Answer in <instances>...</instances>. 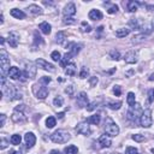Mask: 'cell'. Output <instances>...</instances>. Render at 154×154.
<instances>
[{"label":"cell","mask_w":154,"mask_h":154,"mask_svg":"<svg viewBox=\"0 0 154 154\" xmlns=\"http://www.w3.org/2000/svg\"><path fill=\"white\" fill-rule=\"evenodd\" d=\"M63 13H64V17H65V18H70V17L75 16V14H76V6H75V4H73V2H69V4L64 7Z\"/></svg>","instance_id":"7c38bea8"},{"label":"cell","mask_w":154,"mask_h":154,"mask_svg":"<svg viewBox=\"0 0 154 154\" xmlns=\"http://www.w3.org/2000/svg\"><path fill=\"white\" fill-rule=\"evenodd\" d=\"M10 154H20V152H18V150H11Z\"/></svg>","instance_id":"11a10c76"},{"label":"cell","mask_w":154,"mask_h":154,"mask_svg":"<svg viewBox=\"0 0 154 154\" xmlns=\"http://www.w3.org/2000/svg\"><path fill=\"white\" fill-rule=\"evenodd\" d=\"M7 42H8V45L12 48H16L18 46V43H19V35L17 32H13V31L10 32L8 34V37H7Z\"/></svg>","instance_id":"4fadbf2b"},{"label":"cell","mask_w":154,"mask_h":154,"mask_svg":"<svg viewBox=\"0 0 154 154\" xmlns=\"http://www.w3.org/2000/svg\"><path fill=\"white\" fill-rule=\"evenodd\" d=\"M49 154H61L59 150H57V149H53V150H51L49 152Z\"/></svg>","instance_id":"db71d44e"},{"label":"cell","mask_w":154,"mask_h":154,"mask_svg":"<svg viewBox=\"0 0 154 154\" xmlns=\"http://www.w3.org/2000/svg\"><path fill=\"white\" fill-rule=\"evenodd\" d=\"M124 61L128 64H135L137 63V52L135 51H129L125 55H124Z\"/></svg>","instance_id":"9a60e30c"},{"label":"cell","mask_w":154,"mask_h":154,"mask_svg":"<svg viewBox=\"0 0 154 154\" xmlns=\"http://www.w3.org/2000/svg\"><path fill=\"white\" fill-rule=\"evenodd\" d=\"M49 82H51V78H49V77H46V76L41 77V78H40V81H38V83H41L42 85H47Z\"/></svg>","instance_id":"f6af8a7d"},{"label":"cell","mask_w":154,"mask_h":154,"mask_svg":"<svg viewBox=\"0 0 154 154\" xmlns=\"http://www.w3.org/2000/svg\"><path fill=\"white\" fill-rule=\"evenodd\" d=\"M99 144L101 148H108V147H111L112 141L107 135H101L99 138Z\"/></svg>","instance_id":"e0dca14e"},{"label":"cell","mask_w":154,"mask_h":154,"mask_svg":"<svg viewBox=\"0 0 154 154\" xmlns=\"http://www.w3.org/2000/svg\"><path fill=\"white\" fill-rule=\"evenodd\" d=\"M2 93H4L5 96H7L8 100H19V99H22V93L13 84L2 85Z\"/></svg>","instance_id":"6da1fadb"},{"label":"cell","mask_w":154,"mask_h":154,"mask_svg":"<svg viewBox=\"0 0 154 154\" xmlns=\"http://www.w3.org/2000/svg\"><path fill=\"white\" fill-rule=\"evenodd\" d=\"M88 16H89V18L91 20H100L102 18V13H101L100 10H91Z\"/></svg>","instance_id":"ffe728a7"},{"label":"cell","mask_w":154,"mask_h":154,"mask_svg":"<svg viewBox=\"0 0 154 154\" xmlns=\"http://www.w3.org/2000/svg\"><path fill=\"white\" fill-rule=\"evenodd\" d=\"M65 93L69 95H72L73 94V85H69L67 88H65Z\"/></svg>","instance_id":"681fc988"},{"label":"cell","mask_w":154,"mask_h":154,"mask_svg":"<svg viewBox=\"0 0 154 154\" xmlns=\"http://www.w3.org/2000/svg\"><path fill=\"white\" fill-rule=\"evenodd\" d=\"M76 103L79 108H83V107H87L88 106V95L87 93L84 91H81L78 95H77V99H76Z\"/></svg>","instance_id":"30bf717a"},{"label":"cell","mask_w":154,"mask_h":154,"mask_svg":"<svg viewBox=\"0 0 154 154\" xmlns=\"http://www.w3.org/2000/svg\"><path fill=\"white\" fill-rule=\"evenodd\" d=\"M76 71H77V67H76V65L73 63L67 64L66 67H65V73L67 76H75L76 75Z\"/></svg>","instance_id":"44dd1931"},{"label":"cell","mask_w":154,"mask_h":154,"mask_svg":"<svg viewBox=\"0 0 154 154\" xmlns=\"http://www.w3.org/2000/svg\"><path fill=\"white\" fill-rule=\"evenodd\" d=\"M138 2L137 1H129L128 2V10H129V12H136L137 11V8H138Z\"/></svg>","instance_id":"4316f807"},{"label":"cell","mask_w":154,"mask_h":154,"mask_svg":"<svg viewBox=\"0 0 154 154\" xmlns=\"http://www.w3.org/2000/svg\"><path fill=\"white\" fill-rule=\"evenodd\" d=\"M10 13H11L12 17H14V18H17V19H23V18H25V13H24L23 11L18 10V8H12V10L10 11Z\"/></svg>","instance_id":"603a6c76"},{"label":"cell","mask_w":154,"mask_h":154,"mask_svg":"<svg viewBox=\"0 0 154 154\" xmlns=\"http://www.w3.org/2000/svg\"><path fill=\"white\" fill-rule=\"evenodd\" d=\"M108 108L111 109H119L120 106H122V102L120 101H117V102H108Z\"/></svg>","instance_id":"e575fe53"},{"label":"cell","mask_w":154,"mask_h":154,"mask_svg":"<svg viewBox=\"0 0 154 154\" xmlns=\"http://www.w3.org/2000/svg\"><path fill=\"white\" fill-rule=\"evenodd\" d=\"M142 114V108L140 103H135L129 111H128V118L132 122H136L138 119V117H141Z\"/></svg>","instance_id":"ba28073f"},{"label":"cell","mask_w":154,"mask_h":154,"mask_svg":"<svg viewBox=\"0 0 154 154\" xmlns=\"http://www.w3.org/2000/svg\"><path fill=\"white\" fill-rule=\"evenodd\" d=\"M0 41H1V45H4V42H5V38H4V37H0Z\"/></svg>","instance_id":"680465c9"},{"label":"cell","mask_w":154,"mask_h":154,"mask_svg":"<svg viewBox=\"0 0 154 154\" xmlns=\"http://www.w3.org/2000/svg\"><path fill=\"white\" fill-rule=\"evenodd\" d=\"M24 141H25V144H26V148H32L35 142H36V137L32 132H26L25 136H24Z\"/></svg>","instance_id":"2e32d148"},{"label":"cell","mask_w":154,"mask_h":154,"mask_svg":"<svg viewBox=\"0 0 154 154\" xmlns=\"http://www.w3.org/2000/svg\"><path fill=\"white\" fill-rule=\"evenodd\" d=\"M7 75H8V77L12 78V79H18V78H20V71H19V69L16 67V66L10 67Z\"/></svg>","instance_id":"d6986e66"},{"label":"cell","mask_w":154,"mask_h":154,"mask_svg":"<svg viewBox=\"0 0 154 154\" xmlns=\"http://www.w3.org/2000/svg\"><path fill=\"white\" fill-rule=\"evenodd\" d=\"M10 141H11V143H12V144H14V146H18V144H20L22 137H20V135H17V134H14V135H12V136H11Z\"/></svg>","instance_id":"f546056e"},{"label":"cell","mask_w":154,"mask_h":154,"mask_svg":"<svg viewBox=\"0 0 154 154\" xmlns=\"http://www.w3.org/2000/svg\"><path fill=\"white\" fill-rule=\"evenodd\" d=\"M109 154H120V153H109Z\"/></svg>","instance_id":"6125c7cd"},{"label":"cell","mask_w":154,"mask_h":154,"mask_svg":"<svg viewBox=\"0 0 154 154\" xmlns=\"http://www.w3.org/2000/svg\"><path fill=\"white\" fill-rule=\"evenodd\" d=\"M100 120H101V116H100V114H93V116H90V117L87 119V122H88L89 124H94V125H97V124L100 123Z\"/></svg>","instance_id":"d4e9b609"},{"label":"cell","mask_w":154,"mask_h":154,"mask_svg":"<svg viewBox=\"0 0 154 154\" xmlns=\"http://www.w3.org/2000/svg\"><path fill=\"white\" fill-rule=\"evenodd\" d=\"M64 153H65V154H77V153H78V148H77L76 146L71 144V146H67V147L64 149Z\"/></svg>","instance_id":"484cf974"},{"label":"cell","mask_w":154,"mask_h":154,"mask_svg":"<svg viewBox=\"0 0 154 154\" xmlns=\"http://www.w3.org/2000/svg\"><path fill=\"white\" fill-rule=\"evenodd\" d=\"M0 66H1V75H4L6 71L10 70V57L6 53L5 49H1L0 52Z\"/></svg>","instance_id":"5b68a950"},{"label":"cell","mask_w":154,"mask_h":154,"mask_svg":"<svg viewBox=\"0 0 154 154\" xmlns=\"http://www.w3.org/2000/svg\"><path fill=\"white\" fill-rule=\"evenodd\" d=\"M0 119H1V120H0V126L2 128V126L5 125V120H6V116H5L4 113H2V114H0Z\"/></svg>","instance_id":"f907efd6"},{"label":"cell","mask_w":154,"mask_h":154,"mask_svg":"<svg viewBox=\"0 0 154 154\" xmlns=\"http://www.w3.org/2000/svg\"><path fill=\"white\" fill-rule=\"evenodd\" d=\"M126 102H128V105L130 106V107H132L136 102H135V94L134 93H128V96H126Z\"/></svg>","instance_id":"f1b7e54d"},{"label":"cell","mask_w":154,"mask_h":154,"mask_svg":"<svg viewBox=\"0 0 154 154\" xmlns=\"http://www.w3.org/2000/svg\"><path fill=\"white\" fill-rule=\"evenodd\" d=\"M97 107V102L96 101H94V102H91L90 105H88L87 106V111H93V109H95Z\"/></svg>","instance_id":"7dc6e473"},{"label":"cell","mask_w":154,"mask_h":154,"mask_svg":"<svg viewBox=\"0 0 154 154\" xmlns=\"http://www.w3.org/2000/svg\"><path fill=\"white\" fill-rule=\"evenodd\" d=\"M36 65H37L38 67L46 70V71H49V72H53V71L55 70L52 64H49L48 61H46V60H43V59H37V60H36Z\"/></svg>","instance_id":"5bb4252c"},{"label":"cell","mask_w":154,"mask_h":154,"mask_svg":"<svg viewBox=\"0 0 154 154\" xmlns=\"http://www.w3.org/2000/svg\"><path fill=\"white\" fill-rule=\"evenodd\" d=\"M147 101H148L149 103H152V102L154 101V88L148 90V97H147Z\"/></svg>","instance_id":"f35d334b"},{"label":"cell","mask_w":154,"mask_h":154,"mask_svg":"<svg viewBox=\"0 0 154 154\" xmlns=\"http://www.w3.org/2000/svg\"><path fill=\"white\" fill-rule=\"evenodd\" d=\"M144 35H136V36H134V38H132V43H138V42H142L143 40H144Z\"/></svg>","instance_id":"60d3db41"},{"label":"cell","mask_w":154,"mask_h":154,"mask_svg":"<svg viewBox=\"0 0 154 154\" xmlns=\"http://www.w3.org/2000/svg\"><path fill=\"white\" fill-rule=\"evenodd\" d=\"M65 38H66V34H65L64 31H59V32H57V35H55V42H58V43H63Z\"/></svg>","instance_id":"83f0119b"},{"label":"cell","mask_w":154,"mask_h":154,"mask_svg":"<svg viewBox=\"0 0 154 154\" xmlns=\"http://www.w3.org/2000/svg\"><path fill=\"white\" fill-rule=\"evenodd\" d=\"M152 25H153V29H154V19H153V22H152Z\"/></svg>","instance_id":"94428289"},{"label":"cell","mask_w":154,"mask_h":154,"mask_svg":"<svg viewBox=\"0 0 154 154\" xmlns=\"http://www.w3.org/2000/svg\"><path fill=\"white\" fill-rule=\"evenodd\" d=\"M130 34V29L129 28H120V29H117L114 31V35L117 37H125Z\"/></svg>","instance_id":"cb8c5ba5"},{"label":"cell","mask_w":154,"mask_h":154,"mask_svg":"<svg viewBox=\"0 0 154 154\" xmlns=\"http://www.w3.org/2000/svg\"><path fill=\"white\" fill-rule=\"evenodd\" d=\"M53 103H54V106H57V107H61L63 106V103H64V99H63V96H55L54 97V100H53Z\"/></svg>","instance_id":"836d02e7"},{"label":"cell","mask_w":154,"mask_h":154,"mask_svg":"<svg viewBox=\"0 0 154 154\" xmlns=\"http://www.w3.org/2000/svg\"><path fill=\"white\" fill-rule=\"evenodd\" d=\"M46 126H47L48 129L54 128V126H55V118H54V117H48V118L46 119Z\"/></svg>","instance_id":"1f68e13d"},{"label":"cell","mask_w":154,"mask_h":154,"mask_svg":"<svg viewBox=\"0 0 154 154\" xmlns=\"http://www.w3.org/2000/svg\"><path fill=\"white\" fill-rule=\"evenodd\" d=\"M60 53L58 52V51H54V52H52V54H51V58H52V60L53 61H59L60 60Z\"/></svg>","instance_id":"8d00e7d4"},{"label":"cell","mask_w":154,"mask_h":154,"mask_svg":"<svg viewBox=\"0 0 154 154\" xmlns=\"http://www.w3.org/2000/svg\"><path fill=\"white\" fill-rule=\"evenodd\" d=\"M0 23H1V24L4 23V14H2V13L0 14Z\"/></svg>","instance_id":"9f6ffc18"},{"label":"cell","mask_w":154,"mask_h":154,"mask_svg":"<svg viewBox=\"0 0 154 154\" xmlns=\"http://www.w3.org/2000/svg\"><path fill=\"white\" fill-rule=\"evenodd\" d=\"M107 12H108V13H111V14H112V13H117V12H118V6H117L116 4H113V5H111V6L108 7V10H107Z\"/></svg>","instance_id":"7bdbcfd3"},{"label":"cell","mask_w":154,"mask_h":154,"mask_svg":"<svg viewBox=\"0 0 154 154\" xmlns=\"http://www.w3.org/2000/svg\"><path fill=\"white\" fill-rule=\"evenodd\" d=\"M26 10H28V12H29L30 14H32V16H40V14H42V13H43L42 8H41L38 5H35V4L30 5Z\"/></svg>","instance_id":"ac0fdd59"},{"label":"cell","mask_w":154,"mask_h":154,"mask_svg":"<svg viewBox=\"0 0 154 154\" xmlns=\"http://www.w3.org/2000/svg\"><path fill=\"white\" fill-rule=\"evenodd\" d=\"M132 140L136 141V142H142L146 140L144 135H141V134H136V135H132Z\"/></svg>","instance_id":"74e56055"},{"label":"cell","mask_w":154,"mask_h":154,"mask_svg":"<svg viewBox=\"0 0 154 154\" xmlns=\"http://www.w3.org/2000/svg\"><path fill=\"white\" fill-rule=\"evenodd\" d=\"M105 132L108 135V136H112V137H116L118 134H119V126L112 120V119H107V122L105 123Z\"/></svg>","instance_id":"3957f363"},{"label":"cell","mask_w":154,"mask_h":154,"mask_svg":"<svg viewBox=\"0 0 154 154\" xmlns=\"http://www.w3.org/2000/svg\"><path fill=\"white\" fill-rule=\"evenodd\" d=\"M71 138V135L65 130H57L51 135V140L54 143H66Z\"/></svg>","instance_id":"7a4b0ae2"},{"label":"cell","mask_w":154,"mask_h":154,"mask_svg":"<svg viewBox=\"0 0 154 154\" xmlns=\"http://www.w3.org/2000/svg\"><path fill=\"white\" fill-rule=\"evenodd\" d=\"M97 77H90V79H89V83H90V85L91 87H95L96 84H97Z\"/></svg>","instance_id":"c3c4849f"},{"label":"cell","mask_w":154,"mask_h":154,"mask_svg":"<svg viewBox=\"0 0 154 154\" xmlns=\"http://www.w3.org/2000/svg\"><path fill=\"white\" fill-rule=\"evenodd\" d=\"M36 71H37L36 66H35L34 64L29 63V64H26V65H25L24 75H25V77H26V78H35V76H36Z\"/></svg>","instance_id":"8fae6325"},{"label":"cell","mask_w":154,"mask_h":154,"mask_svg":"<svg viewBox=\"0 0 154 154\" xmlns=\"http://www.w3.org/2000/svg\"><path fill=\"white\" fill-rule=\"evenodd\" d=\"M88 75H89L88 69H87V67H82V69H81V72H79V77H81V78H87Z\"/></svg>","instance_id":"b9f144b4"},{"label":"cell","mask_w":154,"mask_h":154,"mask_svg":"<svg viewBox=\"0 0 154 154\" xmlns=\"http://www.w3.org/2000/svg\"><path fill=\"white\" fill-rule=\"evenodd\" d=\"M109 57H111L112 60H119V59H120V53H119V51H117V49H112V51L109 52Z\"/></svg>","instance_id":"d6a6232c"},{"label":"cell","mask_w":154,"mask_h":154,"mask_svg":"<svg viewBox=\"0 0 154 154\" xmlns=\"http://www.w3.org/2000/svg\"><path fill=\"white\" fill-rule=\"evenodd\" d=\"M63 117H64V113H59L58 114V118H63Z\"/></svg>","instance_id":"91938a15"},{"label":"cell","mask_w":154,"mask_h":154,"mask_svg":"<svg viewBox=\"0 0 154 154\" xmlns=\"http://www.w3.org/2000/svg\"><path fill=\"white\" fill-rule=\"evenodd\" d=\"M75 20H72V18H64V23L65 24H72Z\"/></svg>","instance_id":"f5cc1de1"},{"label":"cell","mask_w":154,"mask_h":154,"mask_svg":"<svg viewBox=\"0 0 154 154\" xmlns=\"http://www.w3.org/2000/svg\"><path fill=\"white\" fill-rule=\"evenodd\" d=\"M153 123V119H152V111L149 108L144 109L140 117V124L142 128H150Z\"/></svg>","instance_id":"277c9868"},{"label":"cell","mask_w":154,"mask_h":154,"mask_svg":"<svg viewBox=\"0 0 154 154\" xmlns=\"http://www.w3.org/2000/svg\"><path fill=\"white\" fill-rule=\"evenodd\" d=\"M38 28H40V30H41L45 35H49V34H51L52 26H51L49 23H47V22H42V23L38 25Z\"/></svg>","instance_id":"7402d4cb"},{"label":"cell","mask_w":154,"mask_h":154,"mask_svg":"<svg viewBox=\"0 0 154 154\" xmlns=\"http://www.w3.org/2000/svg\"><path fill=\"white\" fill-rule=\"evenodd\" d=\"M140 29L143 31V35H144V34H150V31L153 30V25L146 23V25H140Z\"/></svg>","instance_id":"4dcf8cb0"},{"label":"cell","mask_w":154,"mask_h":154,"mask_svg":"<svg viewBox=\"0 0 154 154\" xmlns=\"http://www.w3.org/2000/svg\"><path fill=\"white\" fill-rule=\"evenodd\" d=\"M6 147H7V140L5 137H2L1 138V149H5Z\"/></svg>","instance_id":"816d5d0a"},{"label":"cell","mask_w":154,"mask_h":154,"mask_svg":"<svg viewBox=\"0 0 154 154\" xmlns=\"http://www.w3.org/2000/svg\"><path fill=\"white\" fill-rule=\"evenodd\" d=\"M153 79H154V73H152L150 77H149V81H153Z\"/></svg>","instance_id":"6f0895ef"},{"label":"cell","mask_w":154,"mask_h":154,"mask_svg":"<svg viewBox=\"0 0 154 154\" xmlns=\"http://www.w3.org/2000/svg\"><path fill=\"white\" fill-rule=\"evenodd\" d=\"M24 108V105H20V107H16L14 112L12 113L11 116V119L14 122V123H24L26 122V116L23 113V109Z\"/></svg>","instance_id":"52a82bcc"},{"label":"cell","mask_w":154,"mask_h":154,"mask_svg":"<svg viewBox=\"0 0 154 154\" xmlns=\"http://www.w3.org/2000/svg\"><path fill=\"white\" fill-rule=\"evenodd\" d=\"M125 154H138V150H137V148L129 146V147H126V149H125Z\"/></svg>","instance_id":"d590c367"},{"label":"cell","mask_w":154,"mask_h":154,"mask_svg":"<svg viewBox=\"0 0 154 154\" xmlns=\"http://www.w3.org/2000/svg\"><path fill=\"white\" fill-rule=\"evenodd\" d=\"M76 131L81 135H84V136H89L91 134V129L89 126V123L88 122H81L77 124L76 126Z\"/></svg>","instance_id":"9c48e42d"},{"label":"cell","mask_w":154,"mask_h":154,"mask_svg":"<svg viewBox=\"0 0 154 154\" xmlns=\"http://www.w3.org/2000/svg\"><path fill=\"white\" fill-rule=\"evenodd\" d=\"M82 31H84V32H89L90 30H91V28H90V25L89 24H87V22H82Z\"/></svg>","instance_id":"ee69618b"},{"label":"cell","mask_w":154,"mask_h":154,"mask_svg":"<svg viewBox=\"0 0 154 154\" xmlns=\"http://www.w3.org/2000/svg\"><path fill=\"white\" fill-rule=\"evenodd\" d=\"M113 94H114L116 96H119V95L122 94V89H120L119 85H114V87H113Z\"/></svg>","instance_id":"bcb514c9"},{"label":"cell","mask_w":154,"mask_h":154,"mask_svg":"<svg viewBox=\"0 0 154 154\" xmlns=\"http://www.w3.org/2000/svg\"><path fill=\"white\" fill-rule=\"evenodd\" d=\"M32 90H34L36 97L40 99V100H43V99H46V97L48 96V89H47L45 85H42L41 83L34 84V85H32Z\"/></svg>","instance_id":"8992f818"},{"label":"cell","mask_w":154,"mask_h":154,"mask_svg":"<svg viewBox=\"0 0 154 154\" xmlns=\"http://www.w3.org/2000/svg\"><path fill=\"white\" fill-rule=\"evenodd\" d=\"M129 25H130V26H132L134 29H140V24H138V20H137V19H135V18H132V19L129 22Z\"/></svg>","instance_id":"ab89813d"}]
</instances>
